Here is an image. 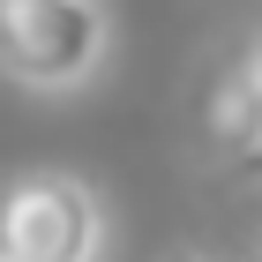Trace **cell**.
Instances as JSON below:
<instances>
[{
    "instance_id": "obj_1",
    "label": "cell",
    "mask_w": 262,
    "mask_h": 262,
    "mask_svg": "<svg viewBox=\"0 0 262 262\" xmlns=\"http://www.w3.org/2000/svg\"><path fill=\"white\" fill-rule=\"evenodd\" d=\"M105 45L113 15L98 0H0V75L23 90H82Z\"/></svg>"
},
{
    "instance_id": "obj_4",
    "label": "cell",
    "mask_w": 262,
    "mask_h": 262,
    "mask_svg": "<svg viewBox=\"0 0 262 262\" xmlns=\"http://www.w3.org/2000/svg\"><path fill=\"white\" fill-rule=\"evenodd\" d=\"M232 172H240V180H262V142H255V150H247L240 165H232Z\"/></svg>"
},
{
    "instance_id": "obj_2",
    "label": "cell",
    "mask_w": 262,
    "mask_h": 262,
    "mask_svg": "<svg viewBox=\"0 0 262 262\" xmlns=\"http://www.w3.org/2000/svg\"><path fill=\"white\" fill-rule=\"evenodd\" d=\"M105 210L75 172H23L0 187V262H98Z\"/></svg>"
},
{
    "instance_id": "obj_3",
    "label": "cell",
    "mask_w": 262,
    "mask_h": 262,
    "mask_svg": "<svg viewBox=\"0 0 262 262\" xmlns=\"http://www.w3.org/2000/svg\"><path fill=\"white\" fill-rule=\"evenodd\" d=\"M202 142H210L225 165H240L262 142V45L240 53V60L210 82V98H202Z\"/></svg>"
},
{
    "instance_id": "obj_6",
    "label": "cell",
    "mask_w": 262,
    "mask_h": 262,
    "mask_svg": "<svg viewBox=\"0 0 262 262\" xmlns=\"http://www.w3.org/2000/svg\"><path fill=\"white\" fill-rule=\"evenodd\" d=\"M255 262H262V255H255Z\"/></svg>"
},
{
    "instance_id": "obj_5",
    "label": "cell",
    "mask_w": 262,
    "mask_h": 262,
    "mask_svg": "<svg viewBox=\"0 0 262 262\" xmlns=\"http://www.w3.org/2000/svg\"><path fill=\"white\" fill-rule=\"evenodd\" d=\"M165 262H210V255H165Z\"/></svg>"
}]
</instances>
